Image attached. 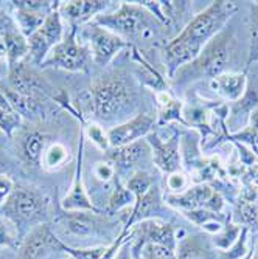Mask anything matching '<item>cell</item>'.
Returning <instances> with one entry per match:
<instances>
[{
  "label": "cell",
  "instance_id": "4dcf8cb0",
  "mask_svg": "<svg viewBox=\"0 0 258 259\" xmlns=\"http://www.w3.org/2000/svg\"><path fill=\"white\" fill-rule=\"evenodd\" d=\"M160 101V100H159ZM160 104H162V120L163 121H170V120H179L180 118V104L177 103V101H173V100H170L168 98V95H165V100L163 101H160Z\"/></svg>",
  "mask_w": 258,
  "mask_h": 259
},
{
  "label": "cell",
  "instance_id": "d590c367",
  "mask_svg": "<svg viewBox=\"0 0 258 259\" xmlns=\"http://www.w3.org/2000/svg\"><path fill=\"white\" fill-rule=\"evenodd\" d=\"M187 185V180H185V176L182 174H171L168 177V188L171 191H182Z\"/></svg>",
  "mask_w": 258,
  "mask_h": 259
},
{
  "label": "cell",
  "instance_id": "ba28073f",
  "mask_svg": "<svg viewBox=\"0 0 258 259\" xmlns=\"http://www.w3.org/2000/svg\"><path fill=\"white\" fill-rule=\"evenodd\" d=\"M16 7V25L19 31L30 37L34 31H38L45 19L52 11H55L59 5L58 2H13Z\"/></svg>",
  "mask_w": 258,
  "mask_h": 259
},
{
  "label": "cell",
  "instance_id": "4fadbf2b",
  "mask_svg": "<svg viewBox=\"0 0 258 259\" xmlns=\"http://www.w3.org/2000/svg\"><path fill=\"white\" fill-rule=\"evenodd\" d=\"M61 221L75 236H95L107 227L104 219L89 211H64Z\"/></svg>",
  "mask_w": 258,
  "mask_h": 259
},
{
  "label": "cell",
  "instance_id": "ac0fdd59",
  "mask_svg": "<svg viewBox=\"0 0 258 259\" xmlns=\"http://www.w3.org/2000/svg\"><path fill=\"white\" fill-rule=\"evenodd\" d=\"M150 152V148L145 141H135V143L120 146V148H112L107 151L106 158L115 164L120 166H132L134 163L142 160Z\"/></svg>",
  "mask_w": 258,
  "mask_h": 259
},
{
  "label": "cell",
  "instance_id": "8992f818",
  "mask_svg": "<svg viewBox=\"0 0 258 259\" xmlns=\"http://www.w3.org/2000/svg\"><path fill=\"white\" fill-rule=\"evenodd\" d=\"M58 8L52 11L49 17L45 19V22L42 23V27L28 37V45H30L28 59L31 64L42 65V62L49 56V53L64 39L62 17Z\"/></svg>",
  "mask_w": 258,
  "mask_h": 259
},
{
  "label": "cell",
  "instance_id": "5bb4252c",
  "mask_svg": "<svg viewBox=\"0 0 258 259\" xmlns=\"http://www.w3.org/2000/svg\"><path fill=\"white\" fill-rule=\"evenodd\" d=\"M62 208L65 211H93L97 213V208L93 205L84 190L83 185V138L80 141V154H78V163L75 169L73 183L70 186L68 194L62 199Z\"/></svg>",
  "mask_w": 258,
  "mask_h": 259
},
{
  "label": "cell",
  "instance_id": "b9f144b4",
  "mask_svg": "<svg viewBox=\"0 0 258 259\" xmlns=\"http://www.w3.org/2000/svg\"><path fill=\"white\" fill-rule=\"evenodd\" d=\"M256 259H258V257H256Z\"/></svg>",
  "mask_w": 258,
  "mask_h": 259
},
{
  "label": "cell",
  "instance_id": "74e56055",
  "mask_svg": "<svg viewBox=\"0 0 258 259\" xmlns=\"http://www.w3.org/2000/svg\"><path fill=\"white\" fill-rule=\"evenodd\" d=\"M0 59H7V45L2 36H0Z\"/></svg>",
  "mask_w": 258,
  "mask_h": 259
},
{
  "label": "cell",
  "instance_id": "8d00e7d4",
  "mask_svg": "<svg viewBox=\"0 0 258 259\" xmlns=\"http://www.w3.org/2000/svg\"><path fill=\"white\" fill-rule=\"evenodd\" d=\"M250 129L258 132V106L250 113Z\"/></svg>",
  "mask_w": 258,
  "mask_h": 259
},
{
  "label": "cell",
  "instance_id": "f546056e",
  "mask_svg": "<svg viewBox=\"0 0 258 259\" xmlns=\"http://www.w3.org/2000/svg\"><path fill=\"white\" fill-rule=\"evenodd\" d=\"M64 251L70 253L73 259H101L106 248L104 247H97V248H87V250H75V248H70L67 245L62 247Z\"/></svg>",
  "mask_w": 258,
  "mask_h": 259
},
{
  "label": "cell",
  "instance_id": "9c48e42d",
  "mask_svg": "<svg viewBox=\"0 0 258 259\" xmlns=\"http://www.w3.org/2000/svg\"><path fill=\"white\" fill-rule=\"evenodd\" d=\"M10 89L20 93L22 97L38 101L39 104L49 95L44 81L36 72H33L31 67H28L27 62H20L10 70Z\"/></svg>",
  "mask_w": 258,
  "mask_h": 259
},
{
  "label": "cell",
  "instance_id": "30bf717a",
  "mask_svg": "<svg viewBox=\"0 0 258 259\" xmlns=\"http://www.w3.org/2000/svg\"><path fill=\"white\" fill-rule=\"evenodd\" d=\"M227 61H229L227 37L224 34H218L204 47L201 55L196 58V68L208 76L216 78L224 72Z\"/></svg>",
  "mask_w": 258,
  "mask_h": 259
},
{
  "label": "cell",
  "instance_id": "cb8c5ba5",
  "mask_svg": "<svg viewBox=\"0 0 258 259\" xmlns=\"http://www.w3.org/2000/svg\"><path fill=\"white\" fill-rule=\"evenodd\" d=\"M135 59H137V64H138V68H140V75H142L143 81L150 87H153V89H163V87H165L163 79L159 76V73L156 72V70H153L150 67V64H146L138 55H135Z\"/></svg>",
  "mask_w": 258,
  "mask_h": 259
},
{
  "label": "cell",
  "instance_id": "1f68e13d",
  "mask_svg": "<svg viewBox=\"0 0 258 259\" xmlns=\"http://www.w3.org/2000/svg\"><path fill=\"white\" fill-rule=\"evenodd\" d=\"M14 30H19L16 25V20H13L5 11H0V36H5Z\"/></svg>",
  "mask_w": 258,
  "mask_h": 259
},
{
  "label": "cell",
  "instance_id": "9a60e30c",
  "mask_svg": "<svg viewBox=\"0 0 258 259\" xmlns=\"http://www.w3.org/2000/svg\"><path fill=\"white\" fill-rule=\"evenodd\" d=\"M109 2H98V0H75V2H61L58 11L61 17L72 23H84L95 19L97 14L106 10Z\"/></svg>",
  "mask_w": 258,
  "mask_h": 259
},
{
  "label": "cell",
  "instance_id": "3957f363",
  "mask_svg": "<svg viewBox=\"0 0 258 259\" xmlns=\"http://www.w3.org/2000/svg\"><path fill=\"white\" fill-rule=\"evenodd\" d=\"M142 5L122 4L120 10L109 16H97L93 19V25L104 27L106 30L125 36H140L148 37L153 33L154 19Z\"/></svg>",
  "mask_w": 258,
  "mask_h": 259
},
{
  "label": "cell",
  "instance_id": "ab89813d",
  "mask_svg": "<svg viewBox=\"0 0 258 259\" xmlns=\"http://www.w3.org/2000/svg\"><path fill=\"white\" fill-rule=\"evenodd\" d=\"M252 140H255L253 143H255V149H256V154H258V135H256V137H253Z\"/></svg>",
  "mask_w": 258,
  "mask_h": 259
},
{
  "label": "cell",
  "instance_id": "7a4b0ae2",
  "mask_svg": "<svg viewBox=\"0 0 258 259\" xmlns=\"http://www.w3.org/2000/svg\"><path fill=\"white\" fill-rule=\"evenodd\" d=\"M92 106L100 120H112L125 112L134 100L132 90L117 75L98 79L92 85Z\"/></svg>",
  "mask_w": 258,
  "mask_h": 259
},
{
  "label": "cell",
  "instance_id": "60d3db41",
  "mask_svg": "<svg viewBox=\"0 0 258 259\" xmlns=\"http://www.w3.org/2000/svg\"><path fill=\"white\" fill-rule=\"evenodd\" d=\"M67 259H73V257H72V256H70V257H67Z\"/></svg>",
  "mask_w": 258,
  "mask_h": 259
},
{
  "label": "cell",
  "instance_id": "d6986e66",
  "mask_svg": "<svg viewBox=\"0 0 258 259\" xmlns=\"http://www.w3.org/2000/svg\"><path fill=\"white\" fill-rule=\"evenodd\" d=\"M4 40L7 45V62L11 70L17 64L23 62L25 58H28V55H30L28 37L23 36L19 30H14L4 36Z\"/></svg>",
  "mask_w": 258,
  "mask_h": 259
},
{
  "label": "cell",
  "instance_id": "44dd1931",
  "mask_svg": "<svg viewBox=\"0 0 258 259\" xmlns=\"http://www.w3.org/2000/svg\"><path fill=\"white\" fill-rule=\"evenodd\" d=\"M213 197V191L210 190L208 186H196V188H192L189 190L185 194L182 196H177V197H171L170 199V203L176 205V206H180V208H196L199 205H204L210 202V199Z\"/></svg>",
  "mask_w": 258,
  "mask_h": 259
},
{
  "label": "cell",
  "instance_id": "277c9868",
  "mask_svg": "<svg viewBox=\"0 0 258 259\" xmlns=\"http://www.w3.org/2000/svg\"><path fill=\"white\" fill-rule=\"evenodd\" d=\"M45 197L34 188L19 186L14 188L10 197L5 200L4 213L16 227L27 225L41 219L42 213L45 211Z\"/></svg>",
  "mask_w": 258,
  "mask_h": 259
},
{
  "label": "cell",
  "instance_id": "e0dca14e",
  "mask_svg": "<svg viewBox=\"0 0 258 259\" xmlns=\"http://www.w3.org/2000/svg\"><path fill=\"white\" fill-rule=\"evenodd\" d=\"M49 143V137L39 131H30L20 140V154L22 158L28 164H39L42 161L44 152Z\"/></svg>",
  "mask_w": 258,
  "mask_h": 259
},
{
  "label": "cell",
  "instance_id": "8fae6325",
  "mask_svg": "<svg viewBox=\"0 0 258 259\" xmlns=\"http://www.w3.org/2000/svg\"><path fill=\"white\" fill-rule=\"evenodd\" d=\"M154 120L151 116L140 113L135 118L119 124L112 127L107 132V140H109V146L112 148H120V146H126L131 143H135L138 141V138L145 137L151 129H153Z\"/></svg>",
  "mask_w": 258,
  "mask_h": 259
},
{
  "label": "cell",
  "instance_id": "6da1fadb",
  "mask_svg": "<svg viewBox=\"0 0 258 259\" xmlns=\"http://www.w3.org/2000/svg\"><path fill=\"white\" fill-rule=\"evenodd\" d=\"M235 11V5L229 2H213L205 11L199 13L183 31L176 36L165 49L167 65L170 75L185 62L196 59L204 47L212 40L224 22L230 17V13Z\"/></svg>",
  "mask_w": 258,
  "mask_h": 259
},
{
  "label": "cell",
  "instance_id": "83f0119b",
  "mask_svg": "<svg viewBox=\"0 0 258 259\" xmlns=\"http://www.w3.org/2000/svg\"><path fill=\"white\" fill-rule=\"evenodd\" d=\"M20 124V115L16 112H8L0 106V129L7 135H11V132Z\"/></svg>",
  "mask_w": 258,
  "mask_h": 259
},
{
  "label": "cell",
  "instance_id": "7402d4cb",
  "mask_svg": "<svg viewBox=\"0 0 258 259\" xmlns=\"http://www.w3.org/2000/svg\"><path fill=\"white\" fill-rule=\"evenodd\" d=\"M68 160V151L61 143H53L45 149L42 157V166L49 171H56L62 168Z\"/></svg>",
  "mask_w": 258,
  "mask_h": 259
},
{
  "label": "cell",
  "instance_id": "7c38bea8",
  "mask_svg": "<svg viewBox=\"0 0 258 259\" xmlns=\"http://www.w3.org/2000/svg\"><path fill=\"white\" fill-rule=\"evenodd\" d=\"M62 247L64 244L52 233L49 225H38L23 241L20 259H39L47 250L61 251Z\"/></svg>",
  "mask_w": 258,
  "mask_h": 259
},
{
  "label": "cell",
  "instance_id": "52a82bcc",
  "mask_svg": "<svg viewBox=\"0 0 258 259\" xmlns=\"http://www.w3.org/2000/svg\"><path fill=\"white\" fill-rule=\"evenodd\" d=\"M86 36L90 44V56L93 62L101 67L107 65L112 58L126 47V42L120 36L93 23L86 28Z\"/></svg>",
  "mask_w": 258,
  "mask_h": 259
},
{
  "label": "cell",
  "instance_id": "603a6c76",
  "mask_svg": "<svg viewBox=\"0 0 258 259\" xmlns=\"http://www.w3.org/2000/svg\"><path fill=\"white\" fill-rule=\"evenodd\" d=\"M154 185V180L150 174L146 172H135L126 183V188L134 194L135 203H138L143 199V196L148 193L150 188Z\"/></svg>",
  "mask_w": 258,
  "mask_h": 259
},
{
  "label": "cell",
  "instance_id": "5b68a950",
  "mask_svg": "<svg viewBox=\"0 0 258 259\" xmlns=\"http://www.w3.org/2000/svg\"><path fill=\"white\" fill-rule=\"evenodd\" d=\"M90 53L75 39V30L65 36L42 62V67H56L67 72H87Z\"/></svg>",
  "mask_w": 258,
  "mask_h": 259
},
{
  "label": "cell",
  "instance_id": "f1b7e54d",
  "mask_svg": "<svg viewBox=\"0 0 258 259\" xmlns=\"http://www.w3.org/2000/svg\"><path fill=\"white\" fill-rule=\"evenodd\" d=\"M86 134H87V137H89L101 151H107V148H109L107 134H104V131H103L98 124L90 123V124L86 127Z\"/></svg>",
  "mask_w": 258,
  "mask_h": 259
},
{
  "label": "cell",
  "instance_id": "484cf974",
  "mask_svg": "<svg viewBox=\"0 0 258 259\" xmlns=\"http://www.w3.org/2000/svg\"><path fill=\"white\" fill-rule=\"evenodd\" d=\"M143 259H176V256L167 245L148 242L143 248Z\"/></svg>",
  "mask_w": 258,
  "mask_h": 259
},
{
  "label": "cell",
  "instance_id": "e575fe53",
  "mask_svg": "<svg viewBox=\"0 0 258 259\" xmlns=\"http://www.w3.org/2000/svg\"><path fill=\"white\" fill-rule=\"evenodd\" d=\"M95 176L100 180H109L110 177H114V168L109 163H97L95 166Z\"/></svg>",
  "mask_w": 258,
  "mask_h": 259
},
{
  "label": "cell",
  "instance_id": "d4e9b609",
  "mask_svg": "<svg viewBox=\"0 0 258 259\" xmlns=\"http://www.w3.org/2000/svg\"><path fill=\"white\" fill-rule=\"evenodd\" d=\"M132 202H135L134 194L128 190L126 186H122L120 183H117L115 191H114V194L110 197V202H109V208L115 211V209H120L125 205L132 203Z\"/></svg>",
  "mask_w": 258,
  "mask_h": 259
},
{
  "label": "cell",
  "instance_id": "f35d334b",
  "mask_svg": "<svg viewBox=\"0 0 258 259\" xmlns=\"http://www.w3.org/2000/svg\"><path fill=\"white\" fill-rule=\"evenodd\" d=\"M115 259H128V254H126V251H122V253L119 254V257H115Z\"/></svg>",
  "mask_w": 258,
  "mask_h": 259
},
{
  "label": "cell",
  "instance_id": "836d02e7",
  "mask_svg": "<svg viewBox=\"0 0 258 259\" xmlns=\"http://www.w3.org/2000/svg\"><path fill=\"white\" fill-rule=\"evenodd\" d=\"M253 52L258 55V7L252 8V55Z\"/></svg>",
  "mask_w": 258,
  "mask_h": 259
},
{
  "label": "cell",
  "instance_id": "4316f807",
  "mask_svg": "<svg viewBox=\"0 0 258 259\" xmlns=\"http://www.w3.org/2000/svg\"><path fill=\"white\" fill-rule=\"evenodd\" d=\"M17 238V227L7 218H0V247L13 245Z\"/></svg>",
  "mask_w": 258,
  "mask_h": 259
},
{
  "label": "cell",
  "instance_id": "ffe728a7",
  "mask_svg": "<svg viewBox=\"0 0 258 259\" xmlns=\"http://www.w3.org/2000/svg\"><path fill=\"white\" fill-rule=\"evenodd\" d=\"M212 87L218 90L219 95L227 100H238L246 89V76L244 75H219L213 79Z\"/></svg>",
  "mask_w": 258,
  "mask_h": 259
},
{
  "label": "cell",
  "instance_id": "2e32d148",
  "mask_svg": "<svg viewBox=\"0 0 258 259\" xmlns=\"http://www.w3.org/2000/svg\"><path fill=\"white\" fill-rule=\"evenodd\" d=\"M150 145L153 146V160L163 172H174L179 168V146L177 137L163 143L156 135H150Z\"/></svg>",
  "mask_w": 258,
  "mask_h": 259
},
{
  "label": "cell",
  "instance_id": "d6a6232c",
  "mask_svg": "<svg viewBox=\"0 0 258 259\" xmlns=\"http://www.w3.org/2000/svg\"><path fill=\"white\" fill-rule=\"evenodd\" d=\"M14 190V183L10 177L0 174V203H4Z\"/></svg>",
  "mask_w": 258,
  "mask_h": 259
}]
</instances>
